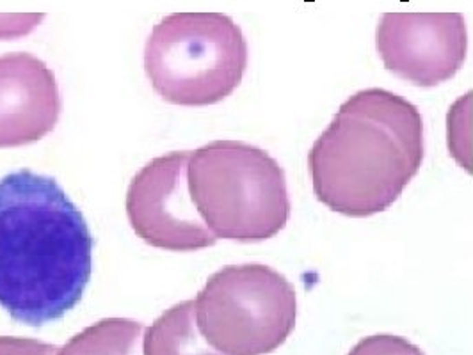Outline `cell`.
<instances>
[{
  "label": "cell",
  "instance_id": "cell-6",
  "mask_svg": "<svg viewBox=\"0 0 473 355\" xmlns=\"http://www.w3.org/2000/svg\"><path fill=\"white\" fill-rule=\"evenodd\" d=\"M189 158L187 149L164 153L137 171L128 185V222L149 247L187 252L209 249L218 241L192 203Z\"/></svg>",
  "mask_w": 473,
  "mask_h": 355
},
{
  "label": "cell",
  "instance_id": "cell-5",
  "mask_svg": "<svg viewBox=\"0 0 473 355\" xmlns=\"http://www.w3.org/2000/svg\"><path fill=\"white\" fill-rule=\"evenodd\" d=\"M201 334L224 355H267L285 345L297 321V293L264 263L224 265L194 299Z\"/></svg>",
  "mask_w": 473,
  "mask_h": 355
},
{
  "label": "cell",
  "instance_id": "cell-1",
  "mask_svg": "<svg viewBox=\"0 0 473 355\" xmlns=\"http://www.w3.org/2000/svg\"><path fill=\"white\" fill-rule=\"evenodd\" d=\"M94 238L59 183L30 169L0 178V308L23 325L57 321L84 299Z\"/></svg>",
  "mask_w": 473,
  "mask_h": 355
},
{
  "label": "cell",
  "instance_id": "cell-8",
  "mask_svg": "<svg viewBox=\"0 0 473 355\" xmlns=\"http://www.w3.org/2000/svg\"><path fill=\"white\" fill-rule=\"evenodd\" d=\"M384 68L401 80L418 87H436L452 80L466 55V39L463 32L452 36L408 34L393 38L379 32L377 39Z\"/></svg>",
  "mask_w": 473,
  "mask_h": 355
},
{
  "label": "cell",
  "instance_id": "cell-12",
  "mask_svg": "<svg viewBox=\"0 0 473 355\" xmlns=\"http://www.w3.org/2000/svg\"><path fill=\"white\" fill-rule=\"evenodd\" d=\"M347 355H427L422 348L404 336L370 334L359 339Z\"/></svg>",
  "mask_w": 473,
  "mask_h": 355
},
{
  "label": "cell",
  "instance_id": "cell-9",
  "mask_svg": "<svg viewBox=\"0 0 473 355\" xmlns=\"http://www.w3.org/2000/svg\"><path fill=\"white\" fill-rule=\"evenodd\" d=\"M145 355H224L210 345L196 323L194 301L166 309L145 330Z\"/></svg>",
  "mask_w": 473,
  "mask_h": 355
},
{
  "label": "cell",
  "instance_id": "cell-3",
  "mask_svg": "<svg viewBox=\"0 0 473 355\" xmlns=\"http://www.w3.org/2000/svg\"><path fill=\"white\" fill-rule=\"evenodd\" d=\"M187 186L198 213L218 240L264 241L288 224L285 169L255 144L212 140L192 149Z\"/></svg>",
  "mask_w": 473,
  "mask_h": 355
},
{
  "label": "cell",
  "instance_id": "cell-2",
  "mask_svg": "<svg viewBox=\"0 0 473 355\" xmlns=\"http://www.w3.org/2000/svg\"><path fill=\"white\" fill-rule=\"evenodd\" d=\"M425 155L423 119L388 89L356 91L308 151L317 201L350 219L388 210L418 174Z\"/></svg>",
  "mask_w": 473,
  "mask_h": 355
},
{
  "label": "cell",
  "instance_id": "cell-11",
  "mask_svg": "<svg viewBox=\"0 0 473 355\" xmlns=\"http://www.w3.org/2000/svg\"><path fill=\"white\" fill-rule=\"evenodd\" d=\"M447 148L461 169L473 174V91H466L448 109Z\"/></svg>",
  "mask_w": 473,
  "mask_h": 355
},
{
  "label": "cell",
  "instance_id": "cell-14",
  "mask_svg": "<svg viewBox=\"0 0 473 355\" xmlns=\"http://www.w3.org/2000/svg\"><path fill=\"white\" fill-rule=\"evenodd\" d=\"M306 2H313V0H306Z\"/></svg>",
  "mask_w": 473,
  "mask_h": 355
},
{
  "label": "cell",
  "instance_id": "cell-4",
  "mask_svg": "<svg viewBox=\"0 0 473 355\" xmlns=\"http://www.w3.org/2000/svg\"><path fill=\"white\" fill-rule=\"evenodd\" d=\"M247 48L239 27L221 14H171L146 41L145 72L171 105L210 107L242 82Z\"/></svg>",
  "mask_w": 473,
  "mask_h": 355
},
{
  "label": "cell",
  "instance_id": "cell-15",
  "mask_svg": "<svg viewBox=\"0 0 473 355\" xmlns=\"http://www.w3.org/2000/svg\"><path fill=\"white\" fill-rule=\"evenodd\" d=\"M402 2H408V0H402Z\"/></svg>",
  "mask_w": 473,
  "mask_h": 355
},
{
  "label": "cell",
  "instance_id": "cell-7",
  "mask_svg": "<svg viewBox=\"0 0 473 355\" xmlns=\"http://www.w3.org/2000/svg\"><path fill=\"white\" fill-rule=\"evenodd\" d=\"M59 114V84L47 64L27 52L0 55V149L38 142Z\"/></svg>",
  "mask_w": 473,
  "mask_h": 355
},
{
  "label": "cell",
  "instance_id": "cell-10",
  "mask_svg": "<svg viewBox=\"0 0 473 355\" xmlns=\"http://www.w3.org/2000/svg\"><path fill=\"white\" fill-rule=\"evenodd\" d=\"M145 330L143 321L105 318L70 338L57 355H145Z\"/></svg>",
  "mask_w": 473,
  "mask_h": 355
},
{
  "label": "cell",
  "instance_id": "cell-13",
  "mask_svg": "<svg viewBox=\"0 0 473 355\" xmlns=\"http://www.w3.org/2000/svg\"><path fill=\"white\" fill-rule=\"evenodd\" d=\"M59 347L52 343L20 336H0V355H57Z\"/></svg>",
  "mask_w": 473,
  "mask_h": 355
}]
</instances>
